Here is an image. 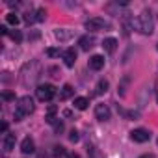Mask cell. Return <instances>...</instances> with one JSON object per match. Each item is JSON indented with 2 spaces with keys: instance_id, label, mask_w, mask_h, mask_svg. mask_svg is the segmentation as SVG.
Listing matches in <instances>:
<instances>
[{
  "instance_id": "6da1fadb",
  "label": "cell",
  "mask_w": 158,
  "mask_h": 158,
  "mask_svg": "<svg viewBox=\"0 0 158 158\" xmlns=\"http://www.w3.org/2000/svg\"><path fill=\"white\" fill-rule=\"evenodd\" d=\"M34 101H32V97H28V95H24V97H21L19 99V102H17V108H15V114H13V117H15V121H21L24 115H30L32 112H34Z\"/></svg>"
},
{
  "instance_id": "7a4b0ae2",
  "label": "cell",
  "mask_w": 158,
  "mask_h": 158,
  "mask_svg": "<svg viewBox=\"0 0 158 158\" xmlns=\"http://www.w3.org/2000/svg\"><path fill=\"white\" fill-rule=\"evenodd\" d=\"M138 30L145 35H151L154 30V21H152V13L149 10H143L138 17Z\"/></svg>"
},
{
  "instance_id": "3957f363",
  "label": "cell",
  "mask_w": 158,
  "mask_h": 158,
  "mask_svg": "<svg viewBox=\"0 0 158 158\" xmlns=\"http://www.w3.org/2000/svg\"><path fill=\"white\" fill-rule=\"evenodd\" d=\"M86 30L89 32H101V30H112L110 21L102 19V17H93L89 21H86Z\"/></svg>"
},
{
  "instance_id": "277c9868",
  "label": "cell",
  "mask_w": 158,
  "mask_h": 158,
  "mask_svg": "<svg viewBox=\"0 0 158 158\" xmlns=\"http://www.w3.org/2000/svg\"><path fill=\"white\" fill-rule=\"evenodd\" d=\"M54 95H56V88H54L52 84H41V86H37V89H35V97H37L41 102L52 101Z\"/></svg>"
},
{
  "instance_id": "5b68a950",
  "label": "cell",
  "mask_w": 158,
  "mask_h": 158,
  "mask_svg": "<svg viewBox=\"0 0 158 158\" xmlns=\"http://www.w3.org/2000/svg\"><path fill=\"white\" fill-rule=\"evenodd\" d=\"M130 138H132L136 143H145V141L151 139V134H149V130H145V128H136V130L130 132Z\"/></svg>"
},
{
  "instance_id": "8992f818",
  "label": "cell",
  "mask_w": 158,
  "mask_h": 158,
  "mask_svg": "<svg viewBox=\"0 0 158 158\" xmlns=\"http://www.w3.org/2000/svg\"><path fill=\"white\" fill-rule=\"evenodd\" d=\"M110 115H112V112H110L108 104H97V106H95V117H97L99 121H108Z\"/></svg>"
},
{
  "instance_id": "52a82bcc",
  "label": "cell",
  "mask_w": 158,
  "mask_h": 158,
  "mask_svg": "<svg viewBox=\"0 0 158 158\" xmlns=\"http://www.w3.org/2000/svg\"><path fill=\"white\" fill-rule=\"evenodd\" d=\"M21 151H23V154H32V152L35 151V143H34V139H32L30 136H26V138L23 139V143H21Z\"/></svg>"
},
{
  "instance_id": "ba28073f",
  "label": "cell",
  "mask_w": 158,
  "mask_h": 158,
  "mask_svg": "<svg viewBox=\"0 0 158 158\" xmlns=\"http://www.w3.org/2000/svg\"><path fill=\"white\" fill-rule=\"evenodd\" d=\"M63 61L67 67H74V61H76V50L74 48H67L63 52Z\"/></svg>"
},
{
  "instance_id": "9c48e42d",
  "label": "cell",
  "mask_w": 158,
  "mask_h": 158,
  "mask_svg": "<svg viewBox=\"0 0 158 158\" xmlns=\"http://www.w3.org/2000/svg\"><path fill=\"white\" fill-rule=\"evenodd\" d=\"M89 67H91L93 71H101V69L104 67V58L99 56V54L91 56V58H89Z\"/></svg>"
},
{
  "instance_id": "30bf717a",
  "label": "cell",
  "mask_w": 158,
  "mask_h": 158,
  "mask_svg": "<svg viewBox=\"0 0 158 158\" xmlns=\"http://www.w3.org/2000/svg\"><path fill=\"white\" fill-rule=\"evenodd\" d=\"M80 48L82 50H89V48H93L95 47V37L93 35H84V37H80Z\"/></svg>"
},
{
  "instance_id": "8fae6325",
  "label": "cell",
  "mask_w": 158,
  "mask_h": 158,
  "mask_svg": "<svg viewBox=\"0 0 158 158\" xmlns=\"http://www.w3.org/2000/svg\"><path fill=\"white\" fill-rule=\"evenodd\" d=\"M54 37L60 39V41H69L73 37V32L71 30H65V28H58V30H54Z\"/></svg>"
},
{
  "instance_id": "7c38bea8",
  "label": "cell",
  "mask_w": 158,
  "mask_h": 158,
  "mask_svg": "<svg viewBox=\"0 0 158 158\" xmlns=\"http://www.w3.org/2000/svg\"><path fill=\"white\" fill-rule=\"evenodd\" d=\"M102 47H104L106 52H115V48H117V39H114V37H106V39L102 41Z\"/></svg>"
},
{
  "instance_id": "4fadbf2b",
  "label": "cell",
  "mask_w": 158,
  "mask_h": 158,
  "mask_svg": "<svg viewBox=\"0 0 158 158\" xmlns=\"http://www.w3.org/2000/svg\"><path fill=\"white\" fill-rule=\"evenodd\" d=\"M13 147H15V136L13 134H6L4 136V149H6V152L13 151Z\"/></svg>"
},
{
  "instance_id": "5bb4252c",
  "label": "cell",
  "mask_w": 158,
  "mask_h": 158,
  "mask_svg": "<svg viewBox=\"0 0 158 158\" xmlns=\"http://www.w3.org/2000/svg\"><path fill=\"white\" fill-rule=\"evenodd\" d=\"M73 93H74V89H73V86H69V84H65V86L61 88V91H60V99H61V101H67L69 97H73Z\"/></svg>"
},
{
  "instance_id": "9a60e30c",
  "label": "cell",
  "mask_w": 158,
  "mask_h": 158,
  "mask_svg": "<svg viewBox=\"0 0 158 158\" xmlns=\"http://www.w3.org/2000/svg\"><path fill=\"white\" fill-rule=\"evenodd\" d=\"M88 104H89V101H88L86 97H76V99H74V108H76V110H86Z\"/></svg>"
},
{
  "instance_id": "2e32d148",
  "label": "cell",
  "mask_w": 158,
  "mask_h": 158,
  "mask_svg": "<svg viewBox=\"0 0 158 158\" xmlns=\"http://www.w3.org/2000/svg\"><path fill=\"white\" fill-rule=\"evenodd\" d=\"M108 86H110V84H108V80H99V84H97V88H95V89H97L95 93H97V95L106 93V91H108Z\"/></svg>"
},
{
  "instance_id": "e0dca14e",
  "label": "cell",
  "mask_w": 158,
  "mask_h": 158,
  "mask_svg": "<svg viewBox=\"0 0 158 158\" xmlns=\"http://www.w3.org/2000/svg\"><path fill=\"white\" fill-rule=\"evenodd\" d=\"M10 37H11L15 43H21V41H23V34H21L19 30H11V32H10Z\"/></svg>"
},
{
  "instance_id": "ac0fdd59",
  "label": "cell",
  "mask_w": 158,
  "mask_h": 158,
  "mask_svg": "<svg viewBox=\"0 0 158 158\" xmlns=\"http://www.w3.org/2000/svg\"><path fill=\"white\" fill-rule=\"evenodd\" d=\"M24 21H26L28 24H32V23H35V21H37V13H32V11H28V13L24 15Z\"/></svg>"
},
{
  "instance_id": "d6986e66",
  "label": "cell",
  "mask_w": 158,
  "mask_h": 158,
  "mask_svg": "<svg viewBox=\"0 0 158 158\" xmlns=\"http://www.w3.org/2000/svg\"><path fill=\"white\" fill-rule=\"evenodd\" d=\"M6 21H8L10 24H13V26H17V24H19V17H17L15 13H8V17H6Z\"/></svg>"
},
{
  "instance_id": "ffe728a7",
  "label": "cell",
  "mask_w": 158,
  "mask_h": 158,
  "mask_svg": "<svg viewBox=\"0 0 158 158\" xmlns=\"http://www.w3.org/2000/svg\"><path fill=\"white\" fill-rule=\"evenodd\" d=\"M35 13H37V21H39V23L45 21V17H47V11H45V10H37Z\"/></svg>"
},
{
  "instance_id": "44dd1931",
  "label": "cell",
  "mask_w": 158,
  "mask_h": 158,
  "mask_svg": "<svg viewBox=\"0 0 158 158\" xmlns=\"http://www.w3.org/2000/svg\"><path fill=\"white\" fill-rule=\"evenodd\" d=\"M47 54H48V56H60V48H48Z\"/></svg>"
},
{
  "instance_id": "7402d4cb",
  "label": "cell",
  "mask_w": 158,
  "mask_h": 158,
  "mask_svg": "<svg viewBox=\"0 0 158 158\" xmlns=\"http://www.w3.org/2000/svg\"><path fill=\"white\" fill-rule=\"evenodd\" d=\"M69 139H71V141H78V132H76V130H71Z\"/></svg>"
},
{
  "instance_id": "603a6c76",
  "label": "cell",
  "mask_w": 158,
  "mask_h": 158,
  "mask_svg": "<svg viewBox=\"0 0 158 158\" xmlns=\"http://www.w3.org/2000/svg\"><path fill=\"white\" fill-rule=\"evenodd\" d=\"M2 97H4L6 101H13V99H15V95H13V93H8V91H6V93H4Z\"/></svg>"
},
{
  "instance_id": "cb8c5ba5",
  "label": "cell",
  "mask_w": 158,
  "mask_h": 158,
  "mask_svg": "<svg viewBox=\"0 0 158 158\" xmlns=\"http://www.w3.org/2000/svg\"><path fill=\"white\" fill-rule=\"evenodd\" d=\"M0 34H2V35H10V30L2 24V26H0Z\"/></svg>"
},
{
  "instance_id": "d4e9b609",
  "label": "cell",
  "mask_w": 158,
  "mask_h": 158,
  "mask_svg": "<svg viewBox=\"0 0 158 158\" xmlns=\"http://www.w3.org/2000/svg\"><path fill=\"white\" fill-rule=\"evenodd\" d=\"M54 114H56V106H48V115L54 117Z\"/></svg>"
},
{
  "instance_id": "484cf974",
  "label": "cell",
  "mask_w": 158,
  "mask_h": 158,
  "mask_svg": "<svg viewBox=\"0 0 158 158\" xmlns=\"http://www.w3.org/2000/svg\"><path fill=\"white\" fill-rule=\"evenodd\" d=\"M54 152L56 154H63V147H54Z\"/></svg>"
},
{
  "instance_id": "4316f807",
  "label": "cell",
  "mask_w": 158,
  "mask_h": 158,
  "mask_svg": "<svg viewBox=\"0 0 158 158\" xmlns=\"http://www.w3.org/2000/svg\"><path fill=\"white\" fill-rule=\"evenodd\" d=\"M139 158H154V156H152V154H141Z\"/></svg>"
}]
</instances>
